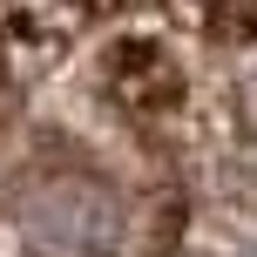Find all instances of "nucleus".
<instances>
[{"instance_id": "1", "label": "nucleus", "mask_w": 257, "mask_h": 257, "mask_svg": "<svg viewBox=\"0 0 257 257\" xmlns=\"http://www.w3.org/2000/svg\"><path fill=\"white\" fill-rule=\"evenodd\" d=\"M27 237L48 257H95L115 237V203H108V190H95L81 176H54L27 203Z\"/></svg>"}]
</instances>
